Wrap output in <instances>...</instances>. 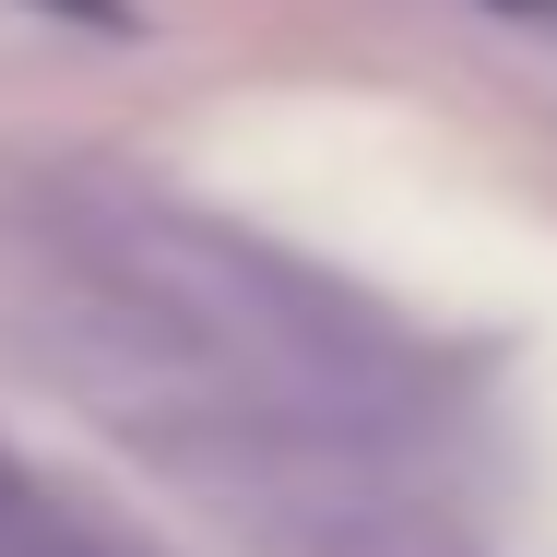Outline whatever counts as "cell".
<instances>
[{
    "instance_id": "6da1fadb",
    "label": "cell",
    "mask_w": 557,
    "mask_h": 557,
    "mask_svg": "<svg viewBox=\"0 0 557 557\" xmlns=\"http://www.w3.org/2000/svg\"><path fill=\"white\" fill-rule=\"evenodd\" d=\"M12 344L225 486H344L368 450L428 428V356L297 249L154 190H60L0 237Z\"/></svg>"
},
{
    "instance_id": "7a4b0ae2",
    "label": "cell",
    "mask_w": 557,
    "mask_h": 557,
    "mask_svg": "<svg viewBox=\"0 0 557 557\" xmlns=\"http://www.w3.org/2000/svg\"><path fill=\"white\" fill-rule=\"evenodd\" d=\"M0 557H131L108 522H84L48 474H24L12 450H0Z\"/></svg>"
}]
</instances>
